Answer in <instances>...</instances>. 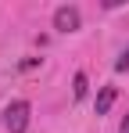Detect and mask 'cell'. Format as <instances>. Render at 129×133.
Wrapping results in <instances>:
<instances>
[{"label":"cell","instance_id":"7a4b0ae2","mask_svg":"<svg viewBox=\"0 0 129 133\" xmlns=\"http://www.w3.org/2000/svg\"><path fill=\"white\" fill-rule=\"evenodd\" d=\"M79 22H83V18H79V7H58V11H54V29H58V32H75Z\"/></svg>","mask_w":129,"mask_h":133},{"label":"cell","instance_id":"6da1fadb","mask_svg":"<svg viewBox=\"0 0 129 133\" xmlns=\"http://www.w3.org/2000/svg\"><path fill=\"white\" fill-rule=\"evenodd\" d=\"M29 101H15L11 108L4 111V126H7V133H25V126H29Z\"/></svg>","mask_w":129,"mask_h":133},{"label":"cell","instance_id":"3957f363","mask_svg":"<svg viewBox=\"0 0 129 133\" xmlns=\"http://www.w3.org/2000/svg\"><path fill=\"white\" fill-rule=\"evenodd\" d=\"M115 104V87H104L97 94V115H108V108Z\"/></svg>","mask_w":129,"mask_h":133},{"label":"cell","instance_id":"8992f818","mask_svg":"<svg viewBox=\"0 0 129 133\" xmlns=\"http://www.w3.org/2000/svg\"><path fill=\"white\" fill-rule=\"evenodd\" d=\"M118 133H129V115L122 119V126H118Z\"/></svg>","mask_w":129,"mask_h":133},{"label":"cell","instance_id":"277c9868","mask_svg":"<svg viewBox=\"0 0 129 133\" xmlns=\"http://www.w3.org/2000/svg\"><path fill=\"white\" fill-rule=\"evenodd\" d=\"M72 94H75V97H86V76H83V72H75V79H72Z\"/></svg>","mask_w":129,"mask_h":133},{"label":"cell","instance_id":"5b68a950","mask_svg":"<svg viewBox=\"0 0 129 133\" xmlns=\"http://www.w3.org/2000/svg\"><path fill=\"white\" fill-rule=\"evenodd\" d=\"M115 68H118V72H129V47H126V50H122V58L115 61Z\"/></svg>","mask_w":129,"mask_h":133}]
</instances>
